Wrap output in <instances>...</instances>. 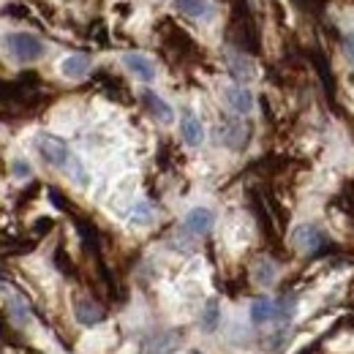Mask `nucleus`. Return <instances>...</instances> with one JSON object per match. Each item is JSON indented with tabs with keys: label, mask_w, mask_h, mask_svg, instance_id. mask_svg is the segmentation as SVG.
Returning a JSON list of instances; mask_svg holds the SVG:
<instances>
[{
	"label": "nucleus",
	"mask_w": 354,
	"mask_h": 354,
	"mask_svg": "<svg viewBox=\"0 0 354 354\" xmlns=\"http://www.w3.org/2000/svg\"><path fill=\"white\" fill-rule=\"evenodd\" d=\"M226 101H229V106H232L234 112H240V115L251 112V106H254V95H251L248 88H232L226 93Z\"/></svg>",
	"instance_id": "nucleus-9"
},
{
	"label": "nucleus",
	"mask_w": 354,
	"mask_h": 354,
	"mask_svg": "<svg viewBox=\"0 0 354 354\" xmlns=\"http://www.w3.org/2000/svg\"><path fill=\"white\" fill-rule=\"evenodd\" d=\"M39 150H41V156H44L46 161L55 164V167H66V164L71 161L66 142L57 139V136H41V139H39Z\"/></svg>",
	"instance_id": "nucleus-3"
},
{
	"label": "nucleus",
	"mask_w": 354,
	"mask_h": 354,
	"mask_svg": "<svg viewBox=\"0 0 354 354\" xmlns=\"http://www.w3.org/2000/svg\"><path fill=\"white\" fill-rule=\"evenodd\" d=\"M177 8H180V14H185V17L202 19V17L210 14V0H177Z\"/></svg>",
	"instance_id": "nucleus-13"
},
{
	"label": "nucleus",
	"mask_w": 354,
	"mask_h": 354,
	"mask_svg": "<svg viewBox=\"0 0 354 354\" xmlns=\"http://www.w3.org/2000/svg\"><path fill=\"white\" fill-rule=\"evenodd\" d=\"M88 68H90L88 55H71V57L63 60V74L66 77H82Z\"/></svg>",
	"instance_id": "nucleus-16"
},
{
	"label": "nucleus",
	"mask_w": 354,
	"mask_h": 354,
	"mask_svg": "<svg viewBox=\"0 0 354 354\" xmlns=\"http://www.w3.org/2000/svg\"><path fill=\"white\" fill-rule=\"evenodd\" d=\"M245 126L243 123H237V120H229V123H223L221 126V139L226 145H232V147H240L243 145V139H245Z\"/></svg>",
	"instance_id": "nucleus-14"
},
{
	"label": "nucleus",
	"mask_w": 354,
	"mask_h": 354,
	"mask_svg": "<svg viewBox=\"0 0 354 354\" xmlns=\"http://www.w3.org/2000/svg\"><path fill=\"white\" fill-rule=\"evenodd\" d=\"M126 66L131 68L133 74L139 77V80H145V82H150L153 77H156V68H153V63L145 57V55H136V52H129L126 55Z\"/></svg>",
	"instance_id": "nucleus-8"
},
{
	"label": "nucleus",
	"mask_w": 354,
	"mask_h": 354,
	"mask_svg": "<svg viewBox=\"0 0 354 354\" xmlns=\"http://www.w3.org/2000/svg\"><path fill=\"white\" fill-rule=\"evenodd\" d=\"M191 354H199V352H191Z\"/></svg>",
	"instance_id": "nucleus-21"
},
{
	"label": "nucleus",
	"mask_w": 354,
	"mask_h": 354,
	"mask_svg": "<svg viewBox=\"0 0 354 354\" xmlns=\"http://www.w3.org/2000/svg\"><path fill=\"white\" fill-rule=\"evenodd\" d=\"M6 46H8V52H11L17 60H36V57H41V52H44V44H41L36 36H30V33H11V36L6 39Z\"/></svg>",
	"instance_id": "nucleus-2"
},
{
	"label": "nucleus",
	"mask_w": 354,
	"mask_h": 354,
	"mask_svg": "<svg viewBox=\"0 0 354 354\" xmlns=\"http://www.w3.org/2000/svg\"><path fill=\"white\" fill-rule=\"evenodd\" d=\"M316 71H319V77L324 80L327 95L333 98V93H335V85H333V74H330V66H327V60H324V57H319V55H316Z\"/></svg>",
	"instance_id": "nucleus-17"
},
{
	"label": "nucleus",
	"mask_w": 354,
	"mask_h": 354,
	"mask_svg": "<svg viewBox=\"0 0 354 354\" xmlns=\"http://www.w3.org/2000/svg\"><path fill=\"white\" fill-rule=\"evenodd\" d=\"M229 71H232V77H234L237 82H248V80L254 77V63H251L248 57L237 55V57L229 60Z\"/></svg>",
	"instance_id": "nucleus-12"
},
{
	"label": "nucleus",
	"mask_w": 354,
	"mask_h": 354,
	"mask_svg": "<svg viewBox=\"0 0 354 354\" xmlns=\"http://www.w3.org/2000/svg\"><path fill=\"white\" fill-rule=\"evenodd\" d=\"M275 316H278V308H275V303L267 300V297H259V300L251 306V319H254L257 324H265V322L275 319Z\"/></svg>",
	"instance_id": "nucleus-11"
},
{
	"label": "nucleus",
	"mask_w": 354,
	"mask_h": 354,
	"mask_svg": "<svg viewBox=\"0 0 354 354\" xmlns=\"http://www.w3.org/2000/svg\"><path fill=\"white\" fill-rule=\"evenodd\" d=\"M145 104H147V109H150L158 120H164V123H169V120H172V109H169V104H167V101H161L156 93H145Z\"/></svg>",
	"instance_id": "nucleus-15"
},
{
	"label": "nucleus",
	"mask_w": 354,
	"mask_h": 354,
	"mask_svg": "<svg viewBox=\"0 0 354 354\" xmlns=\"http://www.w3.org/2000/svg\"><path fill=\"white\" fill-rule=\"evenodd\" d=\"M210 226H213V213H210V210H205V207L191 210V213H188V218H185V229H188V232H194V234H205Z\"/></svg>",
	"instance_id": "nucleus-7"
},
{
	"label": "nucleus",
	"mask_w": 354,
	"mask_h": 354,
	"mask_svg": "<svg viewBox=\"0 0 354 354\" xmlns=\"http://www.w3.org/2000/svg\"><path fill=\"white\" fill-rule=\"evenodd\" d=\"M344 46L349 49V57L354 60V36H344Z\"/></svg>",
	"instance_id": "nucleus-20"
},
{
	"label": "nucleus",
	"mask_w": 354,
	"mask_h": 354,
	"mask_svg": "<svg viewBox=\"0 0 354 354\" xmlns=\"http://www.w3.org/2000/svg\"><path fill=\"white\" fill-rule=\"evenodd\" d=\"M180 129H183V139H185L188 145H199V142H202V136H205L202 123H199L191 112H185V115H183V126H180Z\"/></svg>",
	"instance_id": "nucleus-10"
},
{
	"label": "nucleus",
	"mask_w": 354,
	"mask_h": 354,
	"mask_svg": "<svg viewBox=\"0 0 354 354\" xmlns=\"http://www.w3.org/2000/svg\"><path fill=\"white\" fill-rule=\"evenodd\" d=\"M180 344V333H161L145 344V354H172Z\"/></svg>",
	"instance_id": "nucleus-6"
},
{
	"label": "nucleus",
	"mask_w": 354,
	"mask_h": 354,
	"mask_svg": "<svg viewBox=\"0 0 354 354\" xmlns=\"http://www.w3.org/2000/svg\"><path fill=\"white\" fill-rule=\"evenodd\" d=\"M74 313H77V319L82 322V324H98V322H104V308L95 303V300H90V297H80L77 303H74Z\"/></svg>",
	"instance_id": "nucleus-5"
},
{
	"label": "nucleus",
	"mask_w": 354,
	"mask_h": 354,
	"mask_svg": "<svg viewBox=\"0 0 354 354\" xmlns=\"http://www.w3.org/2000/svg\"><path fill=\"white\" fill-rule=\"evenodd\" d=\"M295 243H297V248H303V251H308V254H316V251H322V248L327 245L324 234H322L316 226H300V229L295 232Z\"/></svg>",
	"instance_id": "nucleus-4"
},
{
	"label": "nucleus",
	"mask_w": 354,
	"mask_h": 354,
	"mask_svg": "<svg viewBox=\"0 0 354 354\" xmlns=\"http://www.w3.org/2000/svg\"><path fill=\"white\" fill-rule=\"evenodd\" d=\"M133 218H136V221H139V218H150V207H136Z\"/></svg>",
	"instance_id": "nucleus-19"
},
{
	"label": "nucleus",
	"mask_w": 354,
	"mask_h": 354,
	"mask_svg": "<svg viewBox=\"0 0 354 354\" xmlns=\"http://www.w3.org/2000/svg\"><path fill=\"white\" fill-rule=\"evenodd\" d=\"M202 327H205L207 333L218 327V303H216V300H210V303H207V310H205V322H202Z\"/></svg>",
	"instance_id": "nucleus-18"
},
{
	"label": "nucleus",
	"mask_w": 354,
	"mask_h": 354,
	"mask_svg": "<svg viewBox=\"0 0 354 354\" xmlns=\"http://www.w3.org/2000/svg\"><path fill=\"white\" fill-rule=\"evenodd\" d=\"M232 41L240 46V49H245V52H254V49L259 46V36H257L254 19H251L245 11H240V14L232 19Z\"/></svg>",
	"instance_id": "nucleus-1"
}]
</instances>
